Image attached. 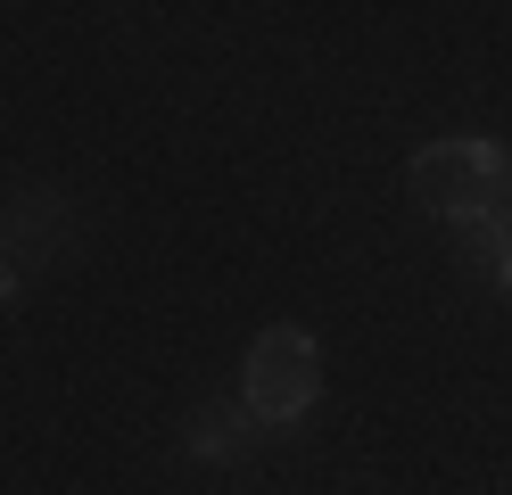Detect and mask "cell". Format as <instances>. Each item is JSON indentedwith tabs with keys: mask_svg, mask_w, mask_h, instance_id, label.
Returning <instances> with one entry per match:
<instances>
[{
	"mask_svg": "<svg viewBox=\"0 0 512 495\" xmlns=\"http://www.w3.org/2000/svg\"><path fill=\"white\" fill-rule=\"evenodd\" d=\"M405 190L463 231L512 223V149L504 141H430V149H413Z\"/></svg>",
	"mask_w": 512,
	"mask_h": 495,
	"instance_id": "cell-1",
	"label": "cell"
},
{
	"mask_svg": "<svg viewBox=\"0 0 512 495\" xmlns=\"http://www.w3.org/2000/svg\"><path fill=\"white\" fill-rule=\"evenodd\" d=\"M314 396H323V347H314L298 322L256 330L248 372H240V413H248L256 429H298Z\"/></svg>",
	"mask_w": 512,
	"mask_h": 495,
	"instance_id": "cell-2",
	"label": "cell"
},
{
	"mask_svg": "<svg viewBox=\"0 0 512 495\" xmlns=\"http://www.w3.org/2000/svg\"><path fill=\"white\" fill-rule=\"evenodd\" d=\"M0 231H9V248L25 256V273H34V264H50L67 248V198L58 190H17L9 207H0Z\"/></svg>",
	"mask_w": 512,
	"mask_h": 495,
	"instance_id": "cell-3",
	"label": "cell"
},
{
	"mask_svg": "<svg viewBox=\"0 0 512 495\" xmlns=\"http://www.w3.org/2000/svg\"><path fill=\"white\" fill-rule=\"evenodd\" d=\"M190 462H240L248 446H256V421L240 413V405H207V413H190Z\"/></svg>",
	"mask_w": 512,
	"mask_h": 495,
	"instance_id": "cell-4",
	"label": "cell"
},
{
	"mask_svg": "<svg viewBox=\"0 0 512 495\" xmlns=\"http://www.w3.org/2000/svg\"><path fill=\"white\" fill-rule=\"evenodd\" d=\"M479 248H488V264H496V289H512V223H488Z\"/></svg>",
	"mask_w": 512,
	"mask_h": 495,
	"instance_id": "cell-5",
	"label": "cell"
},
{
	"mask_svg": "<svg viewBox=\"0 0 512 495\" xmlns=\"http://www.w3.org/2000/svg\"><path fill=\"white\" fill-rule=\"evenodd\" d=\"M17 289H25V256L9 248V231H0V306H9Z\"/></svg>",
	"mask_w": 512,
	"mask_h": 495,
	"instance_id": "cell-6",
	"label": "cell"
}]
</instances>
